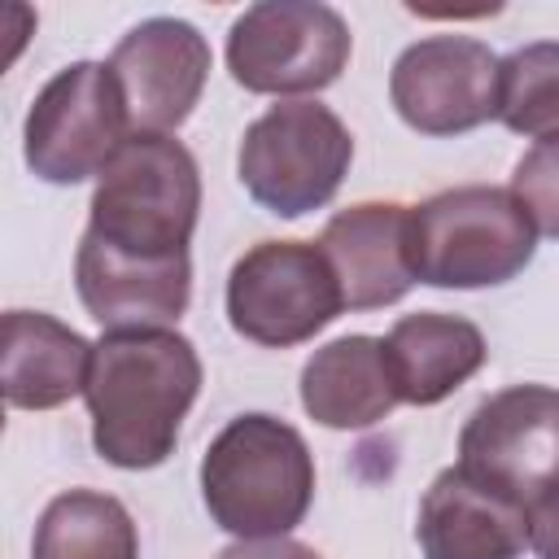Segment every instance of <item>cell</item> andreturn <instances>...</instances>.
Segmentation results:
<instances>
[{"instance_id":"6da1fadb","label":"cell","mask_w":559,"mask_h":559,"mask_svg":"<svg viewBox=\"0 0 559 559\" xmlns=\"http://www.w3.org/2000/svg\"><path fill=\"white\" fill-rule=\"evenodd\" d=\"M201 393V358L175 328H118L92 345L83 402L92 445L122 472L162 467Z\"/></svg>"},{"instance_id":"7a4b0ae2","label":"cell","mask_w":559,"mask_h":559,"mask_svg":"<svg viewBox=\"0 0 559 559\" xmlns=\"http://www.w3.org/2000/svg\"><path fill=\"white\" fill-rule=\"evenodd\" d=\"M210 520L240 537H288L314 502V454L306 437L262 411L236 415L201 459Z\"/></svg>"},{"instance_id":"3957f363","label":"cell","mask_w":559,"mask_h":559,"mask_svg":"<svg viewBox=\"0 0 559 559\" xmlns=\"http://www.w3.org/2000/svg\"><path fill=\"white\" fill-rule=\"evenodd\" d=\"M537 253V227L511 188L463 183L411 205V271L432 288H493Z\"/></svg>"},{"instance_id":"277c9868","label":"cell","mask_w":559,"mask_h":559,"mask_svg":"<svg viewBox=\"0 0 559 559\" xmlns=\"http://www.w3.org/2000/svg\"><path fill=\"white\" fill-rule=\"evenodd\" d=\"M201 218V170L175 135H131L96 179L87 231L140 258L188 253Z\"/></svg>"},{"instance_id":"5b68a950","label":"cell","mask_w":559,"mask_h":559,"mask_svg":"<svg viewBox=\"0 0 559 559\" xmlns=\"http://www.w3.org/2000/svg\"><path fill=\"white\" fill-rule=\"evenodd\" d=\"M354 162L349 127L319 100H280L245 127L236 170L245 192L280 218L323 210Z\"/></svg>"},{"instance_id":"8992f818","label":"cell","mask_w":559,"mask_h":559,"mask_svg":"<svg viewBox=\"0 0 559 559\" xmlns=\"http://www.w3.org/2000/svg\"><path fill=\"white\" fill-rule=\"evenodd\" d=\"M345 310L341 280L314 240H262L227 275V323L236 336L288 349Z\"/></svg>"},{"instance_id":"52a82bcc","label":"cell","mask_w":559,"mask_h":559,"mask_svg":"<svg viewBox=\"0 0 559 559\" xmlns=\"http://www.w3.org/2000/svg\"><path fill=\"white\" fill-rule=\"evenodd\" d=\"M131 135V114L114 70L100 61H74L39 87L22 127V148L44 183H83L92 175L100 179Z\"/></svg>"},{"instance_id":"ba28073f","label":"cell","mask_w":559,"mask_h":559,"mask_svg":"<svg viewBox=\"0 0 559 559\" xmlns=\"http://www.w3.org/2000/svg\"><path fill=\"white\" fill-rule=\"evenodd\" d=\"M354 35L332 4L319 0H262L249 4L227 31V70L245 92L301 96L341 79Z\"/></svg>"},{"instance_id":"9c48e42d","label":"cell","mask_w":559,"mask_h":559,"mask_svg":"<svg viewBox=\"0 0 559 559\" xmlns=\"http://www.w3.org/2000/svg\"><path fill=\"white\" fill-rule=\"evenodd\" d=\"M454 467L528 511L559 485V389L511 384L489 393L459 432Z\"/></svg>"},{"instance_id":"30bf717a","label":"cell","mask_w":559,"mask_h":559,"mask_svg":"<svg viewBox=\"0 0 559 559\" xmlns=\"http://www.w3.org/2000/svg\"><path fill=\"white\" fill-rule=\"evenodd\" d=\"M389 100L419 135H463L498 118V57L472 35H428L393 61Z\"/></svg>"},{"instance_id":"8fae6325","label":"cell","mask_w":559,"mask_h":559,"mask_svg":"<svg viewBox=\"0 0 559 559\" xmlns=\"http://www.w3.org/2000/svg\"><path fill=\"white\" fill-rule=\"evenodd\" d=\"M135 135H170L197 109L210 79V44L183 17H148L131 26L109 61Z\"/></svg>"},{"instance_id":"7c38bea8","label":"cell","mask_w":559,"mask_h":559,"mask_svg":"<svg viewBox=\"0 0 559 559\" xmlns=\"http://www.w3.org/2000/svg\"><path fill=\"white\" fill-rule=\"evenodd\" d=\"M74 288L83 310L105 328H170L188 310L192 297V262L175 258H140L109 249L92 231H83L74 253Z\"/></svg>"},{"instance_id":"4fadbf2b","label":"cell","mask_w":559,"mask_h":559,"mask_svg":"<svg viewBox=\"0 0 559 559\" xmlns=\"http://www.w3.org/2000/svg\"><path fill=\"white\" fill-rule=\"evenodd\" d=\"M319 249L328 253L345 306L380 310L411 293V210L397 201H362L328 218Z\"/></svg>"},{"instance_id":"5bb4252c","label":"cell","mask_w":559,"mask_h":559,"mask_svg":"<svg viewBox=\"0 0 559 559\" xmlns=\"http://www.w3.org/2000/svg\"><path fill=\"white\" fill-rule=\"evenodd\" d=\"M415 542L424 559H520L528 546V511L463 467H445L419 498Z\"/></svg>"},{"instance_id":"9a60e30c","label":"cell","mask_w":559,"mask_h":559,"mask_svg":"<svg viewBox=\"0 0 559 559\" xmlns=\"http://www.w3.org/2000/svg\"><path fill=\"white\" fill-rule=\"evenodd\" d=\"M402 402L384 336H336L301 367V406L323 428H371Z\"/></svg>"},{"instance_id":"2e32d148","label":"cell","mask_w":559,"mask_h":559,"mask_svg":"<svg viewBox=\"0 0 559 559\" xmlns=\"http://www.w3.org/2000/svg\"><path fill=\"white\" fill-rule=\"evenodd\" d=\"M92 367V341L44 310L4 314L0 384L4 402L17 411H52L83 393Z\"/></svg>"},{"instance_id":"e0dca14e","label":"cell","mask_w":559,"mask_h":559,"mask_svg":"<svg viewBox=\"0 0 559 559\" xmlns=\"http://www.w3.org/2000/svg\"><path fill=\"white\" fill-rule=\"evenodd\" d=\"M384 354L397 376V393L411 406L445 402L489 358L480 328L472 319L441 314V310L402 314L384 336Z\"/></svg>"},{"instance_id":"ac0fdd59","label":"cell","mask_w":559,"mask_h":559,"mask_svg":"<svg viewBox=\"0 0 559 559\" xmlns=\"http://www.w3.org/2000/svg\"><path fill=\"white\" fill-rule=\"evenodd\" d=\"M31 559H140V533L118 498L70 489L44 507Z\"/></svg>"},{"instance_id":"d6986e66","label":"cell","mask_w":559,"mask_h":559,"mask_svg":"<svg viewBox=\"0 0 559 559\" xmlns=\"http://www.w3.org/2000/svg\"><path fill=\"white\" fill-rule=\"evenodd\" d=\"M498 122L515 135H559V39H537L498 61Z\"/></svg>"},{"instance_id":"ffe728a7","label":"cell","mask_w":559,"mask_h":559,"mask_svg":"<svg viewBox=\"0 0 559 559\" xmlns=\"http://www.w3.org/2000/svg\"><path fill=\"white\" fill-rule=\"evenodd\" d=\"M511 192L533 218V227L550 240H559V135L537 140L511 175Z\"/></svg>"},{"instance_id":"44dd1931","label":"cell","mask_w":559,"mask_h":559,"mask_svg":"<svg viewBox=\"0 0 559 559\" xmlns=\"http://www.w3.org/2000/svg\"><path fill=\"white\" fill-rule=\"evenodd\" d=\"M528 546L537 559H559V485L528 507Z\"/></svg>"},{"instance_id":"7402d4cb","label":"cell","mask_w":559,"mask_h":559,"mask_svg":"<svg viewBox=\"0 0 559 559\" xmlns=\"http://www.w3.org/2000/svg\"><path fill=\"white\" fill-rule=\"evenodd\" d=\"M218 559H323V555L293 537H253V542H231Z\"/></svg>"}]
</instances>
